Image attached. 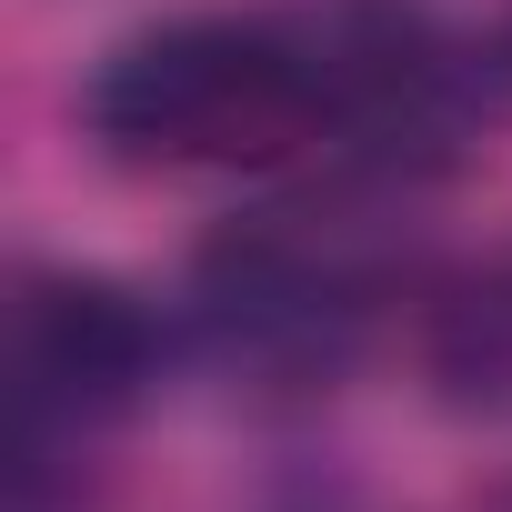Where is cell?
Instances as JSON below:
<instances>
[{
  "label": "cell",
  "instance_id": "3957f363",
  "mask_svg": "<svg viewBox=\"0 0 512 512\" xmlns=\"http://www.w3.org/2000/svg\"><path fill=\"white\" fill-rule=\"evenodd\" d=\"M161 372V322L141 292L101 272H41L11 312V382H21V472H51L101 422H121Z\"/></svg>",
  "mask_w": 512,
  "mask_h": 512
},
{
  "label": "cell",
  "instance_id": "6da1fadb",
  "mask_svg": "<svg viewBox=\"0 0 512 512\" xmlns=\"http://www.w3.org/2000/svg\"><path fill=\"white\" fill-rule=\"evenodd\" d=\"M81 121L141 171H251L302 141H342V0L332 11H191L131 31Z\"/></svg>",
  "mask_w": 512,
  "mask_h": 512
},
{
  "label": "cell",
  "instance_id": "5b68a950",
  "mask_svg": "<svg viewBox=\"0 0 512 512\" xmlns=\"http://www.w3.org/2000/svg\"><path fill=\"white\" fill-rule=\"evenodd\" d=\"M502 51H512V21H502Z\"/></svg>",
  "mask_w": 512,
  "mask_h": 512
},
{
  "label": "cell",
  "instance_id": "7a4b0ae2",
  "mask_svg": "<svg viewBox=\"0 0 512 512\" xmlns=\"http://www.w3.org/2000/svg\"><path fill=\"white\" fill-rule=\"evenodd\" d=\"M392 292V241L352 201H292V211H241L191 272L201 332L231 372L312 382L342 372Z\"/></svg>",
  "mask_w": 512,
  "mask_h": 512
},
{
  "label": "cell",
  "instance_id": "277c9868",
  "mask_svg": "<svg viewBox=\"0 0 512 512\" xmlns=\"http://www.w3.org/2000/svg\"><path fill=\"white\" fill-rule=\"evenodd\" d=\"M432 372L452 382V402H512V272L472 282V292L442 312Z\"/></svg>",
  "mask_w": 512,
  "mask_h": 512
}]
</instances>
